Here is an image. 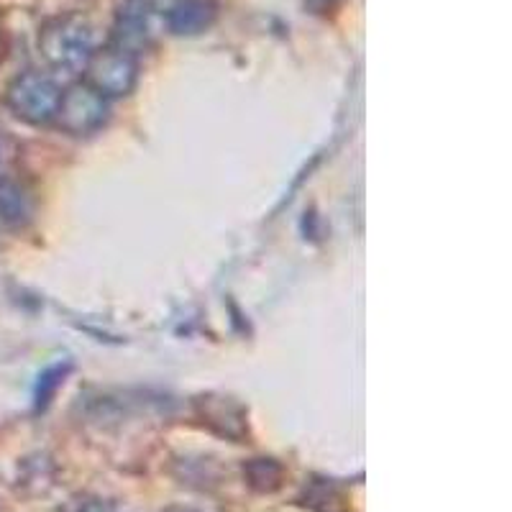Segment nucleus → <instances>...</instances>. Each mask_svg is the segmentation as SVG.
Here are the masks:
<instances>
[{
  "mask_svg": "<svg viewBox=\"0 0 512 512\" xmlns=\"http://www.w3.org/2000/svg\"><path fill=\"white\" fill-rule=\"evenodd\" d=\"M185 512H190V510H185Z\"/></svg>",
  "mask_w": 512,
  "mask_h": 512,
  "instance_id": "14",
  "label": "nucleus"
},
{
  "mask_svg": "<svg viewBox=\"0 0 512 512\" xmlns=\"http://www.w3.org/2000/svg\"><path fill=\"white\" fill-rule=\"evenodd\" d=\"M77 512H116V507H113L111 502L95 500V502H88V505H82Z\"/></svg>",
  "mask_w": 512,
  "mask_h": 512,
  "instance_id": "11",
  "label": "nucleus"
},
{
  "mask_svg": "<svg viewBox=\"0 0 512 512\" xmlns=\"http://www.w3.org/2000/svg\"><path fill=\"white\" fill-rule=\"evenodd\" d=\"M218 6L213 0H177L167 11V29L175 36H198L216 24Z\"/></svg>",
  "mask_w": 512,
  "mask_h": 512,
  "instance_id": "6",
  "label": "nucleus"
},
{
  "mask_svg": "<svg viewBox=\"0 0 512 512\" xmlns=\"http://www.w3.org/2000/svg\"><path fill=\"white\" fill-rule=\"evenodd\" d=\"M70 372V364H57V367H49L47 372L39 377V384H36V408L44 410L49 405V400L54 397L57 387H62L64 377Z\"/></svg>",
  "mask_w": 512,
  "mask_h": 512,
  "instance_id": "10",
  "label": "nucleus"
},
{
  "mask_svg": "<svg viewBox=\"0 0 512 512\" xmlns=\"http://www.w3.org/2000/svg\"><path fill=\"white\" fill-rule=\"evenodd\" d=\"M85 75H88V85L95 93L108 98H123L134 90L136 77H139V64H136L134 54L123 52V49L111 47L93 52L88 67H85Z\"/></svg>",
  "mask_w": 512,
  "mask_h": 512,
  "instance_id": "3",
  "label": "nucleus"
},
{
  "mask_svg": "<svg viewBox=\"0 0 512 512\" xmlns=\"http://www.w3.org/2000/svg\"><path fill=\"white\" fill-rule=\"evenodd\" d=\"M198 418L208 425L218 436L231 438V441H244L249 428H246V410L233 397L223 395H203L195 400Z\"/></svg>",
  "mask_w": 512,
  "mask_h": 512,
  "instance_id": "5",
  "label": "nucleus"
},
{
  "mask_svg": "<svg viewBox=\"0 0 512 512\" xmlns=\"http://www.w3.org/2000/svg\"><path fill=\"white\" fill-rule=\"evenodd\" d=\"M57 126L72 136H90L95 134L105 121H108V100L95 93L88 82L72 85L67 93L59 98Z\"/></svg>",
  "mask_w": 512,
  "mask_h": 512,
  "instance_id": "4",
  "label": "nucleus"
},
{
  "mask_svg": "<svg viewBox=\"0 0 512 512\" xmlns=\"http://www.w3.org/2000/svg\"><path fill=\"white\" fill-rule=\"evenodd\" d=\"M313 3H320V6H331L333 0H313Z\"/></svg>",
  "mask_w": 512,
  "mask_h": 512,
  "instance_id": "13",
  "label": "nucleus"
},
{
  "mask_svg": "<svg viewBox=\"0 0 512 512\" xmlns=\"http://www.w3.org/2000/svg\"><path fill=\"white\" fill-rule=\"evenodd\" d=\"M59 98L62 90L57 88V82L44 72H24L8 85L6 103L13 111V116L21 121L31 123V126H41V123L54 121L59 108Z\"/></svg>",
  "mask_w": 512,
  "mask_h": 512,
  "instance_id": "2",
  "label": "nucleus"
},
{
  "mask_svg": "<svg viewBox=\"0 0 512 512\" xmlns=\"http://www.w3.org/2000/svg\"><path fill=\"white\" fill-rule=\"evenodd\" d=\"M244 477L256 492H277L285 482V469L274 459H251L244 464Z\"/></svg>",
  "mask_w": 512,
  "mask_h": 512,
  "instance_id": "8",
  "label": "nucleus"
},
{
  "mask_svg": "<svg viewBox=\"0 0 512 512\" xmlns=\"http://www.w3.org/2000/svg\"><path fill=\"white\" fill-rule=\"evenodd\" d=\"M116 47L134 54L149 44V0H128L116 21Z\"/></svg>",
  "mask_w": 512,
  "mask_h": 512,
  "instance_id": "7",
  "label": "nucleus"
},
{
  "mask_svg": "<svg viewBox=\"0 0 512 512\" xmlns=\"http://www.w3.org/2000/svg\"><path fill=\"white\" fill-rule=\"evenodd\" d=\"M39 49L54 70L85 72L95 52V34L80 16H59L44 24L39 34Z\"/></svg>",
  "mask_w": 512,
  "mask_h": 512,
  "instance_id": "1",
  "label": "nucleus"
},
{
  "mask_svg": "<svg viewBox=\"0 0 512 512\" xmlns=\"http://www.w3.org/2000/svg\"><path fill=\"white\" fill-rule=\"evenodd\" d=\"M3 152H6V141H3V136H0V159H3Z\"/></svg>",
  "mask_w": 512,
  "mask_h": 512,
  "instance_id": "12",
  "label": "nucleus"
},
{
  "mask_svg": "<svg viewBox=\"0 0 512 512\" xmlns=\"http://www.w3.org/2000/svg\"><path fill=\"white\" fill-rule=\"evenodd\" d=\"M0 218L11 226H21L31 218V200L13 182H0Z\"/></svg>",
  "mask_w": 512,
  "mask_h": 512,
  "instance_id": "9",
  "label": "nucleus"
}]
</instances>
